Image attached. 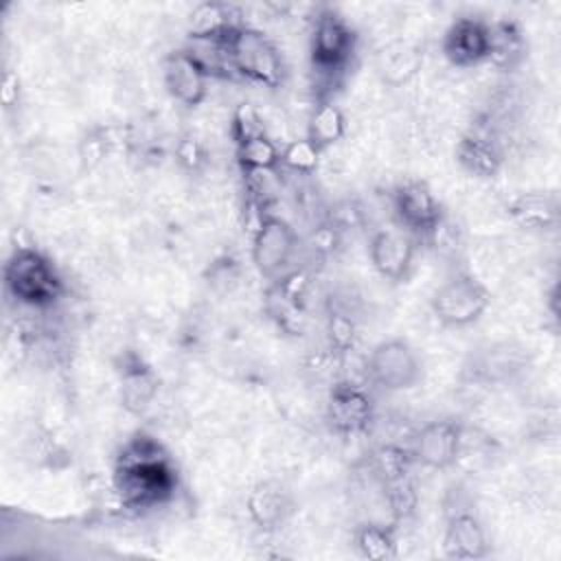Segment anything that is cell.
<instances>
[{"label":"cell","instance_id":"1","mask_svg":"<svg viewBox=\"0 0 561 561\" xmlns=\"http://www.w3.org/2000/svg\"><path fill=\"white\" fill-rule=\"evenodd\" d=\"M112 486L123 508L134 513L156 511L175 500L180 471L156 436L136 432L116 451Z\"/></svg>","mask_w":561,"mask_h":561},{"label":"cell","instance_id":"2","mask_svg":"<svg viewBox=\"0 0 561 561\" xmlns=\"http://www.w3.org/2000/svg\"><path fill=\"white\" fill-rule=\"evenodd\" d=\"M357 44V31L335 7L324 4L316 11L309 31V68L318 83L316 96H333L331 88L351 68Z\"/></svg>","mask_w":561,"mask_h":561},{"label":"cell","instance_id":"3","mask_svg":"<svg viewBox=\"0 0 561 561\" xmlns=\"http://www.w3.org/2000/svg\"><path fill=\"white\" fill-rule=\"evenodd\" d=\"M2 285L9 300L33 311L53 309L66 296V283L57 265L35 245H15L9 252Z\"/></svg>","mask_w":561,"mask_h":561},{"label":"cell","instance_id":"4","mask_svg":"<svg viewBox=\"0 0 561 561\" xmlns=\"http://www.w3.org/2000/svg\"><path fill=\"white\" fill-rule=\"evenodd\" d=\"M224 48L234 77L267 90H276L285 83L287 66L283 53L263 31L245 22L232 33Z\"/></svg>","mask_w":561,"mask_h":561},{"label":"cell","instance_id":"5","mask_svg":"<svg viewBox=\"0 0 561 561\" xmlns=\"http://www.w3.org/2000/svg\"><path fill=\"white\" fill-rule=\"evenodd\" d=\"M491 289L473 272L458 267L449 272L430 298L434 320L445 329L473 327L491 307Z\"/></svg>","mask_w":561,"mask_h":561},{"label":"cell","instance_id":"6","mask_svg":"<svg viewBox=\"0 0 561 561\" xmlns=\"http://www.w3.org/2000/svg\"><path fill=\"white\" fill-rule=\"evenodd\" d=\"M366 381L383 392H405L423 379V359L401 335L379 340L364 359Z\"/></svg>","mask_w":561,"mask_h":561},{"label":"cell","instance_id":"7","mask_svg":"<svg viewBox=\"0 0 561 561\" xmlns=\"http://www.w3.org/2000/svg\"><path fill=\"white\" fill-rule=\"evenodd\" d=\"M440 548L443 557L454 561H476L491 552L486 526L460 486H454L445 497Z\"/></svg>","mask_w":561,"mask_h":561},{"label":"cell","instance_id":"8","mask_svg":"<svg viewBox=\"0 0 561 561\" xmlns=\"http://www.w3.org/2000/svg\"><path fill=\"white\" fill-rule=\"evenodd\" d=\"M390 208L394 224L419 243L434 241L445 226V206L432 186L423 180H401L390 188Z\"/></svg>","mask_w":561,"mask_h":561},{"label":"cell","instance_id":"9","mask_svg":"<svg viewBox=\"0 0 561 561\" xmlns=\"http://www.w3.org/2000/svg\"><path fill=\"white\" fill-rule=\"evenodd\" d=\"M300 252V237L296 228L272 210H261L250 239V261L254 270L265 278L274 280L294 267Z\"/></svg>","mask_w":561,"mask_h":561},{"label":"cell","instance_id":"10","mask_svg":"<svg viewBox=\"0 0 561 561\" xmlns=\"http://www.w3.org/2000/svg\"><path fill=\"white\" fill-rule=\"evenodd\" d=\"M324 421L329 430L342 438L368 434L377 421L373 392L351 379L331 381L324 401Z\"/></svg>","mask_w":561,"mask_h":561},{"label":"cell","instance_id":"11","mask_svg":"<svg viewBox=\"0 0 561 561\" xmlns=\"http://www.w3.org/2000/svg\"><path fill=\"white\" fill-rule=\"evenodd\" d=\"M465 430L467 425L451 416L423 423L410 440L416 465L432 471H447L456 467L462 458Z\"/></svg>","mask_w":561,"mask_h":561},{"label":"cell","instance_id":"12","mask_svg":"<svg viewBox=\"0 0 561 561\" xmlns=\"http://www.w3.org/2000/svg\"><path fill=\"white\" fill-rule=\"evenodd\" d=\"M419 241L399 226L375 228L368 237V261L388 283L401 285L414 270Z\"/></svg>","mask_w":561,"mask_h":561},{"label":"cell","instance_id":"13","mask_svg":"<svg viewBox=\"0 0 561 561\" xmlns=\"http://www.w3.org/2000/svg\"><path fill=\"white\" fill-rule=\"evenodd\" d=\"M210 81L213 77L188 50V46L175 48L162 59L164 90L175 103L184 107H199L208 96Z\"/></svg>","mask_w":561,"mask_h":561},{"label":"cell","instance_id":"14","mask_svg":"<svg viewBox=\"0 0 561 561\" xmlns=\"http://www.w3.org/2000/svg\"><path fill=\"white\" fill-rule=\"evenodd\" d=\"M118 401L125 412L142 416L151 410L160 392V377L156 368L136 351H123L116 359Z\"/></svg>","mask_w":561,"mask_h":561},{"label":"cell","instance_id":"15","mask_svg":"<svg viewBox=\"0 0 561 561\" xmlns=\"http://www.w3.org/2000/svg\"><path fill=\"white\" fill-rule=\"evenodd\" d=\"M489 22L473 15L456 18L443 33L440 53L449 66L469 70L489 61Z\"/></svg>","mask_w":561,"mask_h":561},{"label":"cell","instance_id":"16","mask_svg":"<svg viewBox=\"0 0 561 561\" xmlns=\"http://www.w3.org/2000/svg\"><path fill=\"white\" fill-rule=\"evenodd\" d=\"M294 513L296 497L291 489L276 478L259 480L245 495V515L250 524L265 535L280 530Z\"/></svg>","mask_w":561,"mask_h":561},{"label":"cell","instance_id":"17","mask_svg":"<svg viewBox=\"0 0 561 561\" xmlns=\"http://www.w3.org/2000/svg\"><path fill=\"white\" fill-rule=\"evenodd\" d=\"M454 156L460 169L478 180L497 178L506 158L500 136L484 123H476L458 138Z\"/></svg>","mask_w":561,"mask_h":561},{"label":"cell","instance_id":"18","mask_svg":"<svg viewBox=\"0 0 561 561\" xmlns=\"http://www.w3.org/2000/svg\"><path fill=\"white\" fill-rule=\"evenodd\" d=\"M524 368L522 351L508 344L478 348L462 366V377L478 388H495L513 381Z\"/></svg>","mask_w":561,"mask_h":561},{"label":"cell","instance_id":"19","mask_svg":"<svg viewBox=\"0 0 561 561\" xmlns=\"http://www.w3.org/2000/svg\"><path fill=\"white\" fill-rule=\"evenodd\" d=\"M243 13L232 2L204 0L197 2L186 20V33L191 42H208L224 46L232 33L243 26Z\"/></svg>","mask_w":561,"mask_h":561},{"label":"cell","instance_id":"20","mask_svg":"<svg viewBox=\"0 0 561 561\" xmlns=\"http://www.w3.org/2000/svg\"><path fill=\"white\" fill-rule=\"evenodd\" d=\"M508 219L533 234L552 232L559 226V199L550 191H522L506 202Z\"/></svg>","mask_w":561,"mask_h":561},{"label":"cell","instance_id":"21","mask_svg":"<svg viewBox=\"0 0 561 561\" xmlns=\"http://www.w3.org/2000/svg\"><path fill=\"white\" fill-rule=\"evenodd\" d=\"M489 61L500 72H515L522 68L528 55V39L524 28L515 20L489 22Z\"/></svg>","mask_w":561,"mask_h":561},{"label":"cell","instance_id":"22","mask_svg":"<svg viewBox=\"0 0 561 561\" xmlns=\"http://www.w3.org/2000/svg\"><path fill=\"white\" fill-rule=\"evenodd\" d=\"M348 129V121L344 110L337 105L333 96H316L313 105L307 116V129L305 136L322 151L327 153L337 142L344 140Z\"/></svg>","mask_w":561,"mask_h":561},{"label":"cell","instance_id":"23","mask_svg":"<svg viewBox=\"0 0 561 561\" xmlns=\"http://www.w3.org/2000/svg\"><path fill=\"white\" fill-rule=\"evenodd\" d=\"M416 467L419 465L414 460L410 443H397V440L379 443L366 456V469L379 486L414 476Z\"/></svg>","mask_w":561,"mask_h":561},{"label":"cell","instance_id":"24","mask_svg":"<svg viewBox=\"0 0 561 561\" xmlns=\"http://www.w3.org/2000/svg\"><path fill=\"white\" fill-rule=\"evenodd\" d=\"M234 145V162L241 175H263V173H276L283 169L280 164V145L270 136L267 129L252 134L243 140L232 142Z\"/></svg>","mask_w":561,"mask_h":561},{"label":"cell","instance_id":"25","mask_svg":"<svg viewBox=\"0 0 561 561\" xmlns=\"http://www.w3.org/2000/svg\"><path fill=\"white\" fill-rule=\"evenodd\" d=\"M359 342V322L353 309L340 300L329 298L324 307V348L337 359H346Z\"/></svg>","mask_w":561,"mask_h":561},{"label":"cell","instance_id":"26","mask_svg":"<svg viewBox=\"0 0 561 561\" xmlns=\"http://www.w3.org/2000/svg\"><path fill=\"white\" fill-rule=\"evenodd\" d=\"M351 543L366 561H392L399 557V526L394 522H362L353 528Z\"/></svg>","mask_w":561,"mask_h":561},{"label":"cell","instance_id":"27","mask_svg":"<svg viewBox=\"0 0 561 561\" xmlns=\"http://www.w3.org/2000/svg\"><path fill=\"white\" fill-rule=\"evenodd\" d=\"M423 66V50L412 42H392L379 53L377 70L383 83L405 85Z\"/></svg>","mask_w":561,"mask_h":561},{"label":"cell","instance_id":"28","mask_svg":"<svg viewBox=\"0 0 561 561\" xmlns=\"http://www.w3.org/2000/svg\"><path fill=\"white\" fill-rule=\"evenodd\" d=\"M379 489L383 493V502L390 511V517L397 526H401L403 522L414 517V513L419 508V489H416L414 476L390 482V484L379 486Z\"/></svg>","mask_w":561,"mask_h":561},{"label":"cell","instance_id":"29","mask_svg":"<svg viewBox=\"0 0 561 561\" xmlns=\"http://www.w3.org/2000/svg\"><path fill=\"white\" fill-rule=\"evenodd\" d=\"M322 156L324 153L307 136H300V138H294L283 145L280 164H283V169H287L296 175H313L320 169Z\"/></svg>","mask_w":561,"mask_h":561},{"label":"cell","instance_id":"30","mask_svg":"<svg viewBox=\"0 0 561 561\" xmlns=\"http://www.w3.org/2000/svg\"><path fill=\"white\" fill-rule=\"evenodd\" d=\"M173 160L186 175H202L210 162L206 142L195 134H182L173 145Z\"/></svg>","mask_w":561,"mask_h":561},{"label":"cell","instance_id":"31","mask_svg":"<svg viewBox=\"0 0 561 561\" xmlns=\"http://www.w3.org/2000/svg\"><path fill=\"white\" fill-rule=\"evenodd\" d=\"M112 149H114V140L110 136V129L92 127L79 140V160L85 169H94L110 156Z\"/></svg>","mask_w":561,"mask_h":561},{"label":"cell","instance_id":"32","mask_svg":"<svg viewBox=\"0 0 561 561\" xmlns=\"http://www.w3.org/2000/svg\"><path fill=\"white\" fill-rule=\"evenodd\" d=\"M342 239H344L342 230L327 217V219L311 232V237H309V248H311V252H313L316 256L329 259V256H333V252L340 248Z\"/></svg>","mask_w":561,"mask_h":561},{"label":"cell","instance_id":"33","mask_svg":"<svg viewBox=\"0 0 561 561\" xmlns=\"http://www.w3.org/2000/svg\"><path fill=\"white\" fill-rule=\"evenodd\" d=\"M0 101L2 107L9 112L13 107L20 105V96H22V83H20V75L13 68H4L2 72V83H0Z\"/></svg>","mask_w":561,"mask_h":561}]
</instances>
